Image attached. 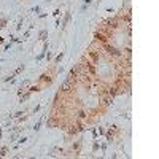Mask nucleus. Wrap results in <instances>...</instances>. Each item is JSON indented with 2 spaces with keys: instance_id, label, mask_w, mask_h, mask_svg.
Wrapping results in <instances>:
<instances>
[{
  "instance_id": "obj_1",
  "label": "nucleus",
  "mask_w": 159,
  "mask_h": 159,
  "mask_svg": "<svg viewBox=\"0 0 159 159\" xmlns=\"http://www.w3.org/2000/svg\"><path fill=\"white\" fill-rule=\"evenodd\" d=\"M73 83H75V80H73L72 77H70V78L67 80V81H65L64 85H62V91H68L70 88H72V85H73Z\"/></svg>"
},
{
  "instance_id": "obj_2",
  "label": "nucleus",
  "mask_w": 159,
  "mask_h": 159,
  "mask_svg": "<svg viewBox=\"0 0 159 159\" xmlns=\"http://www.w3.org/2000/svg\"><path fill=\"white\" fill-rule=\"evenodd\" d=\"M105 49L108 51L110 54H113V56H119V54H121L119 51H118V49L115 48V46H110V45H105Z\"/></svg>"
},
{
  "instance_id": "obj_3",
  "label": "nucleus",
  "mask_w": 159,
  "mask_h": 159,
  "mask_svg": "<svg viewBox=\"0 0 159 159\" xmlns=\"http://www.w3.org/2000/svg\"><path fill=\"white\" fill-rule=\"evenodd\" d=\"M102 100H104L105 105H108L110 102H111V96H110V94H108V96H104V99H102Z\"/></svg>"
},
{
  "instance_id": "obj_4",
  "label": "nucleus",
  "mask_w": 159,
  "mask_h": 159,
  "mask_svg": "<svg viewBox=\"0 0 159 159\" xmlns=\"http://www.w3.org/2000/svg\"><path fill=\"white\" fill-rule=\"evenodd\" d=\"M96 40H99V41H104V43L107 41V38H105V37L102 35V34H96Z\"/></svg>"
},
{
  "instance_id": "obj_5",
  "label": "nucleus",
  "mask_w": 159,
  "mask_h": 159,
  "mask_svg": "<svg viewBox=\"0 0 159 159\" xmlns=\"http://www.w3.org/2000/svg\"><path fill=\"white\" fill-rule=\"evenodd\" d=\"M107 24H110V27H116V19H111V21H108Z\"/></svg>"
},
{
  "instance_id": "obj_6",
  "label": "nucleus",
  "mask_w": 159,
  "mask_h": 159,
  "mask_svg": "<svg viewBox=\"0 0 159 159\" xmlns=\"http://www.w3.org/2000/svg\"><path fill=\"white\" fill-rule=\"evenodd\" d=\"M68 21H70V13H67V15H65V19H64V26L67 24Z\"/></svg>"
},
{
  "instance_id": "obj_7",
  "label": "nucleus",
  "mask_w": 159,
  "mask_h": 159,
  "mask_svg": "<svg viewBox=\"0 0 159 159\" xmlns=\"http://www.w3.org/2000/svg\"><path fill=\"white\" fill-rule=\"evenodd\" d=\"M85 2H86V5H89V3H91V0H85Z\"/></svg>"
}]
</instances>
